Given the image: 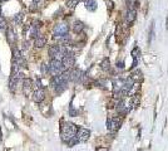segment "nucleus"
Listing matches in <instances>:
<instances>
[{"label": "nucleus", "instance_id": "nucleus-2", "mask_svg": "<svg viewBox=\"0 0 168 151\" xmlns=\"http://www.w3.org/2000/svg\"><path fill=\"white\" fill-rule=\"evenodd\" d=\"M123 117L124 116H120V115L114 116V117H108V120H107V127H108V130L111 132L116 134L120 129L122 122H123Z\"/></svg>", "mask_w": 168, "mask_h": 151}, {"label": "nucleus", "instance_id": "nucleus-19", "mask_svg": "<svg viewBox=\"0 0 168 151\" xmlns=\"http://www.w3.org/2000/svg\"><path fill=\"white\" fill-rule=\"evenodd\" d=\"M68 88V82H64V83H60V84H58V86H55L54 87V89H55V92L57 93H61V92H64V91Z\"/></svg>", "mask_w": 168, "mask_h": 151}, {"label": "nucleus", "instance_id": "nucleus-24", "mask_svg": "<svg viewBox=\"0 0 168 151\" xmlns=\"http://www.w3.org/2000/svg\"><path fill=\"white\" fill-rule=\"evenodd\" d=\"M141 136H142V127L139 126V127H138V134H137V139L139 140V139H141Z\"/></svg>", "mask_w": 168, "mask_h": 151}, {"label": "nucleus", "instance_id": "nucleus-20", "mask_svg": "<svg viewBox=\"0 0 168 151\" xmlns=\"http://www.w3.org/2000/svg\"><path fill=\"white\" fill-rule=\"evenodd\" d=\"M23 19H24V14H23V13H18V14H15L14 18H13L14 23L18 24V25H20V24L23 23Z\"/></svg>", "mask_w": 168, "mask_h": 151}, {"label": "nucleus", "instance_id": "nucleus-25", "mask_svg": "<svg viewBox=\"0 0 168 151\" xmlns=\"http://www.w3.org/2000/svg\"><path fill=\"white\" fill-rule=\"evenodd\" d=\"M97 151H111V150L107 147H97Z\"/></svg>", "mask_w": 168, "mask_h": 151}, {"label": "nucleus", "instance_id": "nucleus-15", "mask_svg": "<svg viewBox=\"0 0 168 151\" xmlns=\"http://www.w3.org/2000/svg\"><path fill=\"white\" fill-rule=\"evenodd\" d=\"M84 5H85L87 10H89V12H95L97 8H98L95 0H85V2H84Z\"/></svg>", "mask_w": 168, "mask_h": 151}, {"label": "nucleus", "instance_id": "nucleus-4", "mask_svg": "<svg viewBox=\"0 0 168 151\" xmlns=\"http://www.w3.org/2000/svg\"><path fill=\"white\" fill-rule=\"evenodd\" d=\"M69 33V26L68 24L65 23H60V24H57L53 29V34H54V38H59L61 35H65Z\"/></svg>", "mask_w": 168, "mask_h": 151}, {"label": "nucleus", "instance_id": "nucleus-30", "mask_svg": "<svg viewBox=\"0 0 168 151\" xmlns=\"http://www.w3.org/2000/svg\"><path fill=\"white\" fill-rule=\"evenodd\" d=\"M138 151H143V150H142V149H138Z\"/></svg>", "mask_w": 168, "mask_h": 151}, {"label": "nucleus", "instance_id": "nucleus-8", "mask_svg": "<svg viewBox=\"0 0 168 151\" xmlns=\"http://www.w3.org/2000/svg\"><path fill=\"white\" fill-rule=\"evenodd\" d=\"M136 19H137V10L133 9V8H129L127 14H125V24L128 26H130L134 21H136Z\"/></svg>", "mask_w": 168, "mask_h": 151}, {"label": "nucleus", "instance_id": "nucleus-29", "mask_svg": "<svg viewBox=\"0 0 168 151\" xmlns=\"http://www.w3.org/2000/svg\"><path fill=\"white\" fill-rule=\"evenodd\" d=\"M3 2H9V0H0V3H3Z\"/></svg>", "mask_w": 168, "mask_h": 151}, {"label": "nucleus", "instance_id": "nucleus-1", "mask_svg": "<svg viewBox=\"0 0 168 151\" xmlns=\"http://www.w3.org/2000/svg\"><path fill=\"white\" fill-rule=\"evenodd\" d=\"M78 131V126L72 124V122H63L60 126V139L63 142H68L70 139L75 136Z\"/></svg>", "mask_w": 168, "mask_h": 151}, {"label": "nucleus", "instance_id": "nucleus-10", "mask_svg": "<svg viewBox=\"0 0 168 151\" xmlns=\"http://www.w3.org/2000/svg\"><path fill=\"white\" fill-rule=\"evenodd\" d=\"M139 103H141V95L139 93H136L134 96H132L130 97V101H129V111L130 110H133V108H136V107H138L139 106Z\"/></svg>", "mask_w": 168, "mask_h": 151}, {"label": "nucleus", "instance_id": "nucleus-21", "mask_svg": "<svg viewBox=\"0 0 168 151\" xmlns=\"http://www.w3.org/2000/svg\"><path fill=\"white\" fill-rule=\"evenodd\" d=\"M78 3H79L78 0H66V7H68L69 9H74Z\"/></svg>", "mask_w": 168, "mask_h": 151}, {"label": "nucleus", "instance_id": "nucleus-16", "mask_svg": "<svg viewBox=\"0 0 168 151\" xmlns=\"http://www.w3.org/2000/svg\"><path fill=\"white\" fill-rule=\"evenodd\" d=\"M100 68H102L103 71H106V72H108L111 69V62H109V58L108 57H106L102 60V63H100Z\"/></svg>", "mask_w": 168, "mask_h": 151}, {"label": "nucleus", "instance_id": "nucleus-5", "mask_svg": "<svg viewBox=\"0 0 168 151\" xmlns=\"http://www.w3.org/2000/svg\"><path fill=\"white\" fill-rule=\"evenodd\" d=\"M61 63L64 66L65 69H70V68H74V64H75V57H74V53L70 52L68 54H65L61 59Z\"/></svg>", "mask_w": 168, "mask_h": 151}, {"label": "nucleus", "instance_id": "nucleus-17", "mask_svg": "<svg viewBox=\"0 0 168 151\" xmlns=\"http://www.w3.org/2000/svg\"><path fill=\"white\" fill-rule=\"evenodd\" d=\"M154 37V20H152L151 26H149V32H148V45L152 44V39Z\"/></svg>", "mask_w": 168, "mask_h": 151}, {"label": "nucleus", "instance_id": "nucleus-12", "mask_svg": "<svg viewBox=\"0 0 168 151\" xmlns=\"http://www.w3.org/2000/svg\"><path fill=\"white\" fill-rule=\"evenodd\" d=\"M7 39H8V43L10 45H15L16 37H15V32H14L13 28H8V30H7Z\"/></svg>", "mask_w": 168, "mask_h": 151}, {"label": "nucleus", "instance_id": "nucleus-31", "mask_svg": "<svg viewBox=\"0 0 168 151\" xmlns=\"http://www.w3.org/2000/svg\"><path fill=\"white\" fill-rule=\"evenodd\" d=\"M78 2H83V0H78Z\"/></svg>", "mask_w": 168, "mask_h": 151}, {"label": "nucleus", "instance_id": "nucleus-28", "mask_svg": "<svg viewBox=\"0 0 168 151\" xmlns=\"http://www.w3.org/2000/svg\"><path fill=\"white\" fill-rule=\"evenodd\" d=\"M166 24H167V25H166V28L168 29V17H167V23H166Z\"/></svg>", "mask_w": 168, "mask_h": 151}, {"label": "nucleus", "instance_id": "nucleus-26", "mask_svg": "<svg viewBox=\"0 0 168 151\" xmlns=\"http://www.w3.org/2000/svg\"><path fill=\"white\" fill-rule=\"evenodd\" d=\"M112 8H113V3L111 2V0H108V10L112 12Z\"/></svg>", "mask_w": 168, "mask_h": 151}, {"label": "nucleus", "instance_id": "nucleus-9", "mask_svg": "<svg viewBox=\"0 0 168 151\" xmlns=\"http://www.w3.org/2000/svg\"><path fill=\"white\" fill-rule=\"evenodd\" d=\"M31 88H33V81L30 78H24L23 79V93L29 97L31 93Z\"/></svg>", "mask_w": 168, "mask_h": 151}, {"label": "nucleus", "instance_id": "nucleus-13", "mask_svg": "<svg viewBox=\"0 0 168 151\" xmlns=\"http://www.w3.org/2000/svg\"><path fill=\"white\" fill-rule=\"evenodd\" d=\"M47 42H48L47 37L39 34V35L34 39V45H35V48H43L44 45H47Z\"/></svg>", "mask_w": 168, "mask_h": 151}, {"label": "nucleus", "instance_id": "nucleus-18", "mask_svg": "<svg viewBox=\"0 0 168 151\" xmlns=\"http://www.w3.org/2000/svg\"><path fill=\"white\" fill-rule=\"evenodd\" d=\"M129 78L133 81V82H136V81H143V77H142V72L141 71H136L134 73H132L129 76Z\"/></svg>", "mask_w": 168, "mask_h": 151}, {"label": "nucleus", "instance_id": "nucleus-27", "mask_svg": "<svg viewBox=\"0 0 168 151\" xmlns=\"http://www.w3.org/2000/svg\"><path fill=\"white\" fill-rule=\"evenodd\" d=\"M127 4H128V7H130V4H132V0H127Z\"/></svg>", "mask_w": 168, "mask_h": 151}, {"label": "nucleus", "instance_id": "nucleus-14", "mask_svg": "<svg viewBox=\"0 0 168 151\" xmlns=\"http://www.w3.org/2000/svg\"><path fill=\"white\" fill-rule=\"evenodd\" d=\"M84 30V23L80 21V20H75L74 24H73V32L75 34H80Z\"/></svg>", "mask_w": 168, "mask_h": 151}, {"label": "nucleus", "instance_id": "nucleus-23", "mask_svg": "<svg viewBox=\"0 0 168 151\" xmlns=\"http://www.w3.org/2000/svg\"><path fill=\"white\" fill-rule=\"evenodd\" d=\"M117 67H118L119 69H123V68H124V62H118V63H117Z\"/></svg>", "mask_w": 168, "mask_h": 151}, {"label": "nucleus", "instance_id": "nucleus-11", "mask_svg": "<svg viewBox=\"0 0 168 151\" xmlns=\"http://www.w3.org/2000/svg\"><path fill=\"white\" fill-rule=\"evenodd\" d=\"M124 86V78H117L113 81V93H119Z\"/></svg>", "mask_w": 168, "mask_h": 151}, {"label": "nucleus", "instance_id": "nucleus-7", "mask_svg": "<svg viewBox=\"0 0 168 151\" xmlns=\"http://www.w3.org/2000/svg\"><path fill=\"white\" fill-rule=\"evenodd\" d=\"M31 98H33V101L37 102V103H42L45 100V91L43 88L35 89L34 92H33V95H31Z\"/></svg>", "mask_w": 168, "mask_h": 151}, {"label": "nucleus", "instance_id": "nucleus-3", "mask_svg": "<svg viewBox=\"0 0 168 151\" xmlns=\"http://www.w3.org/2000/svg\"><path fill=\"white\" fill-rule=\"evenodd\" d=\"M64 71H65V68H64V66L61 63V60L50 59V62L48 64V73H50L52 76H57V74H60Z\"/></svg>", "mask_w": 168, "mask_h": 151}, {"label": "nucleus", "instance_id": "nucleus-22", "mask_svg": "<svg viewBox=\"0 0 168 151\" xmlns=\"http://www.w3.org/2000/svg\"><path fill=\"white\" fill-rule=\"evenodd\" d=\"M7 25H8L7 19H5L3 15H0V30H4V29L7 28Z\"/></svg>", "mask_w": 168, "mask_h": 151}, {"label": "nucleus", "instance_id": "nucleus-6", "mask_svg": "<svg viewBox=\"0 0 168 151\" xmlns=\"http://www.w3.org/2000/svg\"><path fill=\"white\" fill-rule=\"evenodd\" d=\"M75 137H77L78 142H85L90 137V131L88 129H84V127H78V131L75 134Z\"/></svg>", "mask_w": 168, "mask_h": 151}]
</instances>
